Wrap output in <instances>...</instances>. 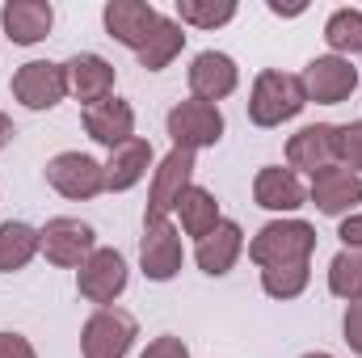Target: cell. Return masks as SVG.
I'll list each match as a JSON object with an SVG mask.
<instances>
[{
  "instance_id": "cell-20",
  "label": "cell",
  "mask_w": 362,
  "mask_h": 358,
  "mask_svg": "<svg viewBox=\"0 0 362 358\" xmlns=\"http://www.w3.org/2000/svg\"><path fill=\"white\" fill-rule=\"evenodd\" d=\"M81 122H85V131H89L93 144H101V148H118V144H127V139H135V105L127 101V97H105V101H97V105H85L81 110Z\"/></svg>"
},
{
  "instance_id": "cell-26",
  "label": "cell",
  "mask_w": 362,
  "mask_h": 358,
  "mask_svg": "<svg viewBox=\"0 0 362 358\" xmlns=\"http://www.w3.org/2000/svg\"><path fill=\"white\" fill-rule=\"evenodd\" d=\"M240 4L236 0H177L173 17H177L185 30H219L228 21H236Z\"/></svg>"
},
{
  "instance_id": "cell-8",
  "label": "cell",
  "mask_w": 362,
  "mask_h": 358,
  "mask_svg": "<svg viewBox=\"0 0 362 358\" xmlns=\"http://www.w3.org/2000/svg\"><path fill=\"white\" fill-rule=\"evenodd\" d=\"M185 266V241L173 219H144L139 236V270L148 282H173Z\"/></svg>"
},
{
  "instance_id": "cell-28",
  "label": "cell",
  "mask_w": 362,
  "mask_h": 358,
  "mask_svg": "<svg viewBox=\"0 0 362 358\" xmlns=\"http://www.w3.org/2000/svg\"><path fill=\"white\" fill-rule=\"evenodd\" d=\"M308 282H312V262H295V266H270L262 270V291L278 299V304H286V299H299L303 291H308Z\"/></svg>"
},
{
  "instance_id": "cell-21",
  "label": "cell",
  "mask_w": 362,
  "mask_h": 358,
  "mask_svg": "<svg viewBox=\"0 0 362 358\" xmlns=\"http://www.w3.org/2000/svg\"><path fill=\"white\" fill-rule=\"evenodd\" d=\"M101 165H105V194H127L156 169V152L144 135H135V139L118 144Z\"/></svg>"
},
{
  "instance_id": "cell-12",
  "label": "cell",
  "mask_w": 362,
  "mask_h": 358,
  "mask_svg": "<svg viewBox=\"0 0 362 358\" xmlns=\"http://www.w3.org/2000/svg\"><path fill=\"white\" fill-rule=\"evenodd\" d=\"M160 8L152 4V0H105V8H101V25H105V34L118 42V47H127V51H144L148 47V38H152V30L160 25Z\"/></svg>"
},
{
  "instance_id": "cell-18",
  "label": "cell",
  "mask_w": 362,
  "mask_h": 358,
  "mask_svg": "<svg viewBox=\"0 0 362 358\" xmlns=\"http://www.w3.org/2000/svg\"><path fill=\"white\" fill-rule=\"evenodd\" d=\"M0 30L8 34L13 47H38L55 30V4L51 0H4Z\"/></svg>"
},
{
  "instance_id": "cell-4",
  "label": "cell",
  "mask_w": 362,
  "mask_h": 358,
  "mask_svg": "<svg viewBox=\"0 0 362 358\" xmlns=\"http://www.w3.org/2000/svg\"><path fill=\"white\" fill-rule=\"evenodd\" d=\"M139 337V321L127 308H93L81 325V358H127Z\"/></svg>"
},
{
  "instance_id": "cell-22",
  "label": "cell",
  "mask_w": 362,
  "mask_h": 358,
  "mask_svg": "<svg viewBox=\"0 0 362 358\" xmlns=\"http://www.w3.org/2000/svg\"><path fill=\"white\" fill-rule=\"evenodd\" d=\"M219 219H223V211H219L215 190H206V185H198V181L181 194L177 207H173V224L181 228V236H189V241H202Z\"/></svg>"
},
{
  "instance_id": "cell-27",
  "label": "cell",
  "mask_w": 362,
  "mask_h": 358,
  "mask_svg": "<svg viewBox=\"0 0 362 358\" xmlns=\"http://www.w3.org/2000/svg\"><path fill=\"white\" fill-rule=\"evenodd\" d=\"M329 291L341 304H358L362 299V249H341L329 262Z\"/></svg>"
},
{
  "instance_id": "cell-23",
  "label": "cell",
  "mask_w": 362,
  "mask_h": 358,
  "mask_svg": "<svg viewBox=\"0 0 362 358\" xmlns=\"http://www.w3.org/2000/svg\"><path fill=\"white\" fill-rule=\"evenodd\" d=\"M34 258H42V232L25 219H4L0 224V274H17Z\"/></svg>"
},
{
  "instance_id": "cell-11",
  "label": "cell",
  "mask_w": 362,
  "mask_h": 358,
  "mask_svg": "<svg viewBox=\"0 0 362 358\" xmlns=\"http://www.w3.org/2000/svg\"><path fill=\"white\" fill-rule=\"evenodd\" d=\"M299 81L308 93V105L312 101L316 105H341L358 89V68H354V59H341V55H316L303 64Z\"/></svg>"
},
{
  "instance_id": "cell-3",
  "label": "cell",
  "mask_w": 362,
  "mask_h": 358,
  "mask_svg": "<svg viewBox=\"0 0 362 358\" xmlns=\"http://www.w3.org/2000/svg\"><path fill=\"white\" fill-rule=\"evenodd\" d=\"M165 131L173 139V148L185 152H206L223 139L228 122H223V110L211 105V101H198V97H185L177 101L169 114H165Z\"/></svg>"
},
{
  "instance_id": "cell-1",
  "label": "cell",
  "mask_w": 362,
  "mask_h": 358,
  "mask_svg": "<svg viewBox=\"0 0 362 358\" xmlns=\"http://www.w3.org/2000/svg\"><path fill=\"white\" fill-rule=\"evenodd\" d=\"M316 228L299 215H282V219H270L262 224L253 236H249V262L257 270H270V266H295V262H312L316 253Z\"/></svg>"
},
{
  "instance_id": "cell-10",
  "label": "cell",
  "mask_w": 362,
  "mask_h": 358,
  "mask_svg": "<svg viewBox=\"0 0 362 358\" xmlns=\"http://www.w3.org/2000/svg\"><path fill=\"white\" fill-rule=\"evenodd\" d=\"M38 232H42V258L59 270H81L93 258V249H97L93 224L76 219V215H55Z\"/></svg>"
},
{
  "instance_id": "cell-32",
  "label": "cell",
  "mask_w": 362,
  "mask_h": 358,
  "mask_svg": "<svg viewBox=\"0 0 362 358\" xmlns=\"http://www.w3.org/2000/svg\"><path fill=\"white\" fill-rule=\"evenodd\" d=\"M0 358H38V350H34V342H30L25 333L0 329Z\"/></svg>"
},
{
  "instance_id": "cell-19",
  "label": "cell",
  "mask_w": 362,
  "mask_h": 358,
  "mask_svg": "<svg viewBox=\"0 0 362 358\" xmlns=\"http://www.w3.org/2000/svg\"><path fill=\"white\" fill-rule=\"evenodd\" d=\"M64 72H68V97H76L81 105H97V101L114 97L118 68L97 51H81V55L64 59Z\"/></svg>"
},
{
  "instance_id": "cell-15",
  "label": "cell",
  "mask_w": 362,
  "mask_h": 358,
  "mask_svg": "<svg viewBox=\"0 0 362 358\" xmlns=\"http://www.w3.org/2000/svg\"><path fill=\"white\" fill-rule=\"evenodd\" d=\"M337 165V127L333 122H308L286 139V169H295L299 178H316L320 169Z\"/></svg>"
},
{
  "instance_id": "cell-34",
  "label": "cell",
  "mask_w": 362,
  "mask_h": 358,
  "mask_svg": "<svg viewBox=\"0 0 362 358\" xmlns=\"http://www.w3.org/2000/svg\"><path fill=\"white\" fill-rule=\"evenodd\" d=\"M274 17H299V13H308V4H282V0H270L266 4Z\"/></svg>"
},
{
  "instance_id": "cell-17",
  "label": "cell",
  "mask_w": 362,
  "mask_h": 358,
  "mask_svg": "<svg viewBox=\"0 0 362 358\" xmlns=\"http://www.w3.org/2000/svg\"><path fill=\"white\" fill-rule=\"evenodd\" d=\"M253 202L262 211H270L274 219L295 215L308 202V181L295 169H286V165H262L257 178H253Z\"/></svg>"
},
{
  "instance_id": "cell-6",
  "label": "cell",
  "mask_w": 362,
  "mask_h": 358,
  "mask_svg": "<svg viewBox=\"0 0 362 358\" xmlns=\"http://www.w3.org/2000/svg\"><path fill=\"white\" fill-rule=\"evenodd\" d=\"M194 169H198V152L169 148V152L156 161V169H152V185H148L144 219H173L177 198L194 185Z\"/></svg>"
},
{
  "instance_id": "cell-31",
  "label": "cell",
  "mask_w": 362,
  "mask_h": 358,
  "mask_svg": "<svg viewBox=\"0 0 362 358\" xmlns=\"http://www.w3.org/2000/svg\"><path fill=\"white\" fill-rule=\"evenodd\" d=\"M341 342L350 346V354L362 358V299L358 304H346V316H341Z\"/></svg>"
},
{
  "instance_id": "cell-33",
  "label": "cell",
  "mask_w": 362,
  "mask_h": 358,
  "mask_svg": "<svg viewBox=\"0 0 362 358\" xmlns=\"http://www.w3.org/2000/svg\"><path fill=\"white\" fill-rule=\"evenodd\" d=\"M337 241H341V249H362V211L337 219Z\"/></svg>"
},
{
  "instance_id": "cell-29",
  "label": "cell",
  "mask_w": 362,
  "mask_h": 358,
  "mask_svg": "<svg viewBox=\"0 0 362 358\" xmlns=\"http://www.w3.org/2000/svg\"><path fill=\"white\" fill-rule=\"evenodd\" d=\"M337 165L362 178V118L337 127Z\"/></svg>"
},
{
  "instance_id": "cell-14",
  "label": "cell",
  "mask_w": 362,
  "mask_h": 358,
  "mask_svg": "<svg viewBox=\"0 0 362 358\" xmlns=\"http://www.w3.org/2000/svg\"><path fill=\"white\" fill-rule=\"evenodd\" d=\"M308 202L329 219H346V215L362 211V178L341 165L320 169L316 178H308Z\"/></svg>"
},
{
  "instance_id": "cell-24",
  "label": "cell",
  "mask_w": 362,
  "mask_h": 358,
  "mask_svg": "<svg viewBox=\"0 0 362 358\" xmlns=\"http://www.w3.org/2000/svg\"><path fill=\"white\" fill-rule=\"evenodd\" d=\"M185 38H189V34H185V25H181L177 17H160V25L152 30L148 47L135 55L139 68H144V72H165L181 51H185Z\"/></svg>"
},
{
  "instance_id": "cell-9",
  "label": "cell",
  "mask_w": 362,
  "mask_h": 358,
  "mask_svg": "<svg viewBox=\"0 0 362 358\" xmlns=\"http://www.w3.org/2000/svg\"><path fill=\"white\" fill-rule=\"evenodd\" d=\"M47 185L68 202H89L105 194V165L89 152H59L47 161Z\"/></svg>"
},
{
  "instance_id": "cell-16",
  "label": "cell",
  "mask_w": 362,
  "mask_h": 358,
  "mask_svg": "<svg viewBox=\"0 0 362 358\" xmlns=\"http://www.w3.org/2000/svg\"><path fill=\"white\" fill-rule=\"evenodd\" d=\"M245 245H249L245 241V228L223 215L202 241H194V262H198V270L206 278H228L236 270V262L245 258Z\"/></svg>"
},
{
  "instance_id": "cell-25",
  "label": "cell",
  "mask_w": 362,
  "mask_h": 358,
  "mask_svg": "<svg viewBox=\"0 0 362 358\" xmlns=\"http://www.w3.org/2000/svg\"><path fill=\"white\" fill-rule=\"evenodd\" d=\"M325 42H329V55H341V59L362 55V8L354 4L333 8L325 21Z\"/></svg>"
},
{
  "instance_id": "cell-5",
  "label": "cell",
  "mask_w": 362,
  "mask_h": 358,
  "mask_svg": "<svg viewBox=\"0 0 362 358\" xmlns=\"http://www.w3.org/2000/svg\"><path fill=\"white\" fill-rule=\"evenodd\" d=\"M8 93H13V101L25 105L30 114H47V110H55V105L68 97V72H64V64H55V59H25V64L13 72Z\"/></svg>"
},
{
  "instance_id": "cell-13",
  "label": "cell",
  "mask_w": 362,
  "mask_h": 358,
  "mask_svg": "<svg viewBox=\"0 0 362 358\" xmlns=\"http://www.w3.org/2000/svg\"><path fill=\"white\" fill-rule=\"evenodd\" d=\"M185 81H189V97L219 105L223 97H232V93L240 89V64H236L228 51H215V47H211V51H198V55L189 59Z\"/></svg>"
},
{
  "instance_id": "cell-36",
  "label": "cell",
  "mask_w": 362,
  "mask_h": 358,
  "mask_svg": "<svg viewBox=\"0 0 362 358\" xmlns=\"http://www.w3.org/2000/svg\"><path fill=\"white\" fill-rule=\"evenodd\" d=\"M299 358H337V354H329V350H308V354H299Z\"/></svg>"
},
{
  "instance_id": "cell-30",
  "label": "cell",
  "mask_w": 362,
  "mask_h": 358,
  "mask_svg": "<svg viewBox=\"0 0 362 358\" xmlns=\"http://www.w3.org/2000/svg\"><path fill=\"white\" fill-rule=\"evenodd\" d=\"M139 358H189V346H185V337H177V333H160V337H152L139 350Z\"/></svg>"
},
{
  "instance_id": "cell-2",
  "label": "cell",
  "mask_w": 362,
  "mask_h": 358,
  "mask_svg": "<svg viewBox=\"0 0 362 358\" xmlns=\"http://www.w3.org/2000/svg\"><path fill=\"white\" fill-rule=\"evenodd\" d=\"M308 110V93L299 72H282V68H266L253 76V89H249V122L270 131L282 127L291 118H299Z\"/></svg>"
},
{
  "instance_id": "cell-7",
  "label": "cell",
  "mask_w": 362,
  "mask_h": 358,
  "mask_svg": "<svg viewBox=\"0 0 362 358\" xmlns=\"http://www.w3.org/2000/svg\"><path fill=\"white\" fill-rule=\"evenodd\" d=\"M127 282H131V266L110 245H97L93 258L76 270V291H81V299L93 304V308H114L122 299Z\"/></svg>"
},
{
  "instance_id": "cell-35",
  "label": "cell",
  "mask_w": 362,
  "mask_h": 358,
  "mask_svg": "<svg viewBox=\"0 0 362 358\" xmlns=\"http://www.w3.org/2000/svg\"><path fill=\"white\" fill-rule=\"evenodd\" d=\"M13 135H17V127H13V118H8V114L0 110V152H4L8 144H13Z\"/></svg>"
}]
</instances>
